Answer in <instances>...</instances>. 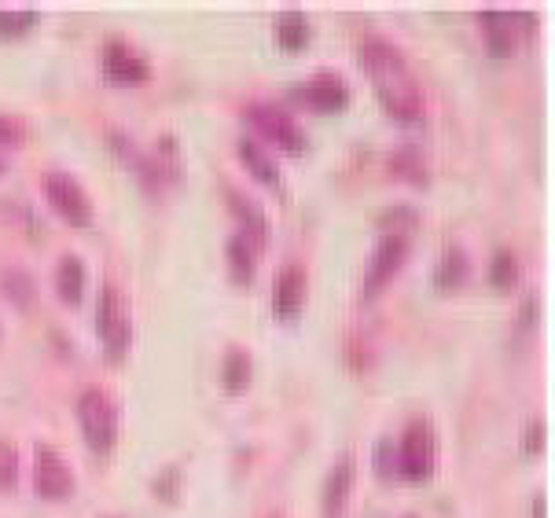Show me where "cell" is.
<instances>
[{
    "instance_id": "1",
    "label": "cell",
    "mask_w": 555,
    "mask_h": 518,
    "mask_svg": "<svg viewBox=\"0 0 555 518\" xmlns=\"http://www.w3.org/2000/svg\"><path fill=\"white\" fill-rule=\"evenodd\" d=\"M357 59H361L364 74L372 78L386 114L397 122H420L423 111H427V96L420 89V78L408 67L405 52L390 37L364 34L361 45H357Z\"/></svg>"
},
{
    "instance_id": "2",
    "label": "cell",
    "mask_w": 555,
    "mask_h": 518,
    "mask_svg": "<svg viewBox=\"0 0 555 518\" xmlns=\"http://www.w3.org/2000/svg\"><path fill=\"white\" fill-rule=\"evenodd\" d=\"M434 456H438V441L434 427L427 419H412L401 438L394 441V474L405 482L420 485L434 474Z\"/></svg>"
},
{
    "instance_id": "3",
    "label": "cell",
    "mask_w": 555,
    "mask_h": 518,
    "mask_svg": "<svg viewBox=\"0 0 555 518\" xmlns=\"http://www.w3.org/2000/svg\"><path fill=\"white\" fill-rule=\"evenodd\" d=\"M96 335H100L107 361H125V353L133 346V316L114 283H103L100 302H96Z\"/></svg>"
},
{
    "instance_id": "4",
    "label": "cell",
    "mask_w": 555,
    "mask_h": 518,
    "mask_svg": "<svg viewBox=\"0 0 555 518\" xmlns=\"http://www.w3.org/2000/svg\"><path fill=\"white\" fill-rule=\"evenodd\" d=\"M74 416H78L81 438L89 441V449L96 456H107L114 449V441H118V412H114L111 397L103 394V390H85L78 397Z\"/></svg>"
},
{
    "instance_id": "5",
    "label": "cell",
    "mask_w": 555,
    "mask_h": 518,
    "mask_svg": "<svg viewBox=\"0 0 555 518\" xmlns=\"http://www.w3.org/2000/svg\"><path fill=\"white\" fill-rule=\"evenodd\" d=\"M41 192H45L48 206L56 210L63 221L78 228H89L96 210H92V199L89 192L78 184V177H70L67 169H48L45 177H41Z\"/></svg>"
},
{
    "instance_id": "6",
    "label": "cell",
    "mask_w": 555,
    "mask_h": 518,
    "mask_svg": "<svg viewBox=\"0 0 555 518\" xmlns=\"http://www.w3.org/2000/svg\"><path fill=\"white\" fill-rule=\"evenodd\" d=\"M408 250H412L408 232H390V236H383V243L372 250L368 269H364V280H361L364 298H379V294H383L386 283L394 280L397 272H401V265L408 261Z\"/></svg>"
},
{
    "instance_id": "7",
    "label": "cell",
    "mask_w": 555,
    "mask_h": 518,
    "mask_svg": "<svg viewBox=\"0 0 555 518\" xmlns=\"http://www.w3.org/2000/svg\"><path fill=\"white\" fill-rule=\"evenodd\" d=\"M247 122L258 129L265 140H272L276 147H284V151H291V155H302L306 151V129L291 118L287 111H280V107H272V103H250L247 107Z\"/></svg>"
},
{
    "instance_id": "8",
    "label": "cell",
    "mask_w": 555,
    "mask_h": 518,
    "mask_svg": "<svg viewBox=\"0 0 555 518\" xmlns=\"http://www.w3.org/2000/svg\"><path fill=\"white\" fill-rule=\"evenodd\" d=\"M34 493L41 500H67L74 493V471H70V463L52 445H45V441L34 449Z\"/></svg>"
},
{
    "instance_id": "9",
    "label": "cell",
    "mask_w": 555,
    "mask_h": 518,
    "mask_svg": "<svg viewBox=\"0 0 555 518\" xmlns=\"http://www.w3.org/2000/svg\"><path fill=\"white\" fill-rule=\"evenodd\" d=\"M306 294H309V283H306V269L291 261L284 269L276 272V283H272V313L280 324H291L302 316L306 309Z\"/></svg>"
},
{
    "instance_id": "10",
    "label": "cell",
    "mask_w": 555,
    "mask_h": 518,
    "mask_svg": "<svg viewBox=\"0 0 555 518\" xmlns=\"http://www.w3.org/2000/svg\"><path fill=\"white\" fill-rule=\"evenodd\" d=\"M103 74L114 85H148L151 81V63L133 45H125L122 37H114L103 45Z\"/></svg>"
},
{
    "instance_id": "11",
    "label": "cell",
    "mask_w": 555,
    "mask_h": 518,
    "mask_svg": "<svg viewBox=\"0 0 555 518\" xmlns=\"http://www.w3.org/2000/svg\"><path fill=\"white\" fill-rule=\"evenodd\" d=\"M107 144H111V151L122 158L125 169H129V173H133V177L144 184V188H151V192L159 188V184H162V169H159V162H155V155H148V151H144L140 144H133V140L122 133V129H107Z\"/></svg>"
},
{
    "instance_id": "12",
    "label": "cell",
    "mask_w": 555,
    "mask_h": 518,
    "mask_svg": "<svg viewBox=\"0 0 555 518\" xmlns=\"http://www.w3.org/2000/svg\"><path fill=\"white\" fill-rule=\"evenodd\" d=\"M298 92H302V100L320 114H335V111H342V107H350V85H346V78L331 74V70L313 74L306 85H298Z\"/></svg>"
},
{
    "instance_id": "13",
    "label": "cell",
    "mask_w": 555,
    "mask_h": 518,
    "mask_svg": "<svg viewBox=\"0 0 555 518\" xmlns=\"http://www.w3.org/2000/svg\"><path fill=\"white\" fill-rule=\"evenodd\" d=\"M225 199L232 203V217L239 221V236H247L254 247H265L269 243V232H272V225H269V214L261 210V203H254L250 195H243L236 188V184H225Z\"/></svg>"
},
{
    "instance_id": "14",
    "label": "cell",
    "mask_w": 555,
    "mask_h": 518,
    "mask_svg": "<svg viewBox=\"0 0 555 518\" xmlns=\"http://www.w3.org/2000/svg\"><path fill=\"white\" fill-rule=\"evenodd\" d=\"M353 478H357V460H353V449H346L331 463L328 482H324V515L328 518H342V511L350 504Z\"/></svg>"
},
{
    "instance_id": "15",
    "label": "cell",
    "mask_w": 555,
    "mask_h": 518,
    "mask_svg": "<svg viewBox=\"0 0 555 518\" xmlns=\"http://www.w3.org/2000/svg\"><path fill=\"white\" fill-rule=\"evenodd\" d=\"M478 26H482V37H486V48L489 56H511V48H515V12H478Z\"/></svg>"
},
{
    "instance_id": "16",
    "label": "cell",
    "mask_w": 555,
    "mask_h": 518,
    "mask_svg": "<svg viewBox=\"0 0 555 518\" xmlns=\"http://www.w3.org/2000/svg\"><path fill=\"white\" fill-rule=\"evenodd\" d=\"M236 155H239V162H243V169L247 173H254L265 188H272V192H280V166H276V158L265 151L261 144H254L250 136H243L236 144Z\"/></svg>"
},
{
    "instance_id": "17",
    "label": "cell",
    "mask_w": 555,
    "mask_h": 518,
    "mask_svg": "<svg viewBox=\"0 0 555 518\" xmlns=\"http://www.w3.org/2000/svg\"><path fill=\"white\" fill-rule=\"evenodd\" d=\"M56 294L63 305H81L85 298V261L78 254H63L56 265Z\"/></svg>"
},
{
    "instance_id": "18",
    "label": "cell",
    "mask_w": 555,
    "mask_h": 518,
    "mask_svg": "<svg viewBox=\"0 0 555 518\" xmlns=\"http://www.w3.org/2000/svg\"><path fill=\"white\" fill-rule=\"evenodd\" d=\"M276 41L284 52H302L309 48L313 41V23H309L306 12H298V8H287V12L276 15Z\"/></svg>"
},
{
    "instance_id": "19",
    "label": "cell",
    "mask_w": 555,
    "mask_h": 518,
    "mask_svg": "<svg viewBox=\"0 0 555 518\" xmlns=\"http://www.w3.org/2000/svg\"><path fill=\"white\" fill-rule=\"evenodd\" d=\"M467 272H471V258H467L464 247H445L442 258H438V265H434L431 272V283L438 287V291H456L460 283L467 280Z\"/></svg>"
},
{
    "instance_id": "20",
    "label": "cell",
    "mask_w": 555,
    "mask_h": 518,
    "mask_svg": "<svg viewBox=\"0 0 555 518\" xmlns=\"http://www.w3.org/2000/svg\"><path fill=\"white\" fill-rule=\"evenodd\" d=\"M254 243H250L247 236H239V232H232V236L225 239V265L228 272H232V280L239 283V287H247L250 280H254Z\"/></svg>"
},
{
    "instance_id": "21",
    "label": "cell",
    "mask_w": 555,
    "mask_h": 518,
    "mask_svg": "<svg viewBox=\"0 0 555 518\" xmlns=\"http://www.w3.org/2000/svg\"><path fill=\"white\" fill-rule=\"evenodd\" d=\"M0 294L15 305V309H34L37 302V280L26 269L12 265V269L0 272Z\"/></svg>"
},
{
    "instance_id": "22",
    "label": "cell",
    "mask_w": 555,
    "mask_h": 518,
    "mask_svg": "<svg viewBox=\"0 0 555 518\" xmlns=\"http://www.w3.org/2000/svg\"><path fill=\"white\" fill-rule=\"evenodd\" d=\"M254 379V364H250V353L232 346L225 353V361H221V386H225V394H243Z\"/></svg>"
},
{
    "instance_id": "23",
    "label": "cell",
    "mask_w": 555,
    "mask_h": 518,
    "mask_svg": "<svg viewBox=\"0 0 555 518\" xmlns=\"http://www.w3.org/2000/svg\"><path fill=\"white\" fill-rule=\"evenodd\" d=\"M151 493H155V500H162V504H177L184 493V471L177 467V463H170V467H162L155 478H151Z\"/></svg>"
},
{
    "instance_id": "24",
    "label": "cell",
    "mask_w": 555,
    "mask_h": 518,
    "mask_svg": "<svg viewBox=\"0 0 555 518\" xmlns=\"http://www.w3.org/2000/svg\"><path fill=\"white\" fill-rule=\"evenodd\" d=\"M41 23V12L34 8H0V37H26Z\"/></svg>"
},
{
    "instance_id": "25",
    "label": "cell",
    "mask_w": 555,
    "mask_h": 518,
    "mask_svg": "<svg viewBox=\"0 0 555 518\" xmlns=\"http://www.w3.org/2000/svg\"><path fill=\"white\" fill-rule=\"evenodd\" d=\"M390 173H401L408 181H423L427 177V162H423V151L420 147H397L394 155H390Z\"/></svg>"
},
{
    "instance_id": "26",
    "label": "cell",
    "mask_w": 555,
    "mask_h": 518,
    "mask_svg": "<svg viewBox=\"0 0 555 518\" xmlns=\"http://www.w3.org/2000/svg\"><path fill=\"white\" fill-rule=\"evenodd\" d=\"M515 280H519V258L511 250H497L489 261V283L497 291H508V287H515Z\"/></svg>"
},
{
    "instance_id": "27",
    "label": "cell",
    "mask_w": 555,
    "mask_h": 518,
    "mask_svg": "<svg viewBox=\"0 0 555 518\" xmlns=\"http://www.w3.org/2000/svg\"><path fill=\"white\" fill-rule=\"evenodd\" d=\"M19 482V452L12 441L0 438V489H15Z\"/></svg>"
},
{
    "instance_id": "28",
    "label": "cell",
    "mask_w": 555,
    "mask_h": 518,
    "mask_svg": "<svg viewBox=\"0 0 555 518\" xmlns=\"http://www.w3.org/2000/svg\"><path fill=\"white\" fill-rule=\"evenodd\" d=\"M26 140V125L12 114H0V147H15Z\"/></svg>"
},
{
    "instance_id": "29",
    "label": "cell",
    "mask_w": 555,
    "mask_h": 518,
    "mask_svg": "<svg viewBox=\"0 0 555 518\" xmlns=\"http://www.w3.org/2000/svg\"><path fill=\"white\" fill-rule=\"evenodd\" d=\"M533 324H537V294H526L522 313H515V331H533Z\"/></svg>"
},
{
    "instance_id": "30",
    "label": "cell",
    "mask_w": 555,
    "mask_h": 518,
    "mask_svg": "<svg viewBox=\"0 0 555 518\" xmlns=\"http://www.w3.org/2000/svg\"><path fill=\"white\" fill-rule=\"evenodd\" d=\"M522 449H526V456H537V452L544 449V423L541 419H533L530 427H526V445H522Z\"/></svg>"
},
{
    "instance_id": "31",
    "label": "cell",
    "mask_w": 555,
    "mask_h": 518,
    "mask_svg": "<svg viewBox=\"0 0 555 518\" xmlns=\"http://www.w3.org/2000/svg\"><path fill=\"white\" fill-rule=\"evenodd\" d=\"M379 471L383 478H394V438L379 441Z\"/></svg>"
},
{
    "instance_id": "32",
    "label": "cell",
    "mask_w": 555,
    "mask_h": 518,
    "mask_svg": "<svg viewBox=\"0 0 555 518\" xmlns=\"http://www.w3.org/2000/svg\"><path fill=\"white\" fill-rule=\"evenodd\" d=\"M533 518H544V496H533Z\"/></svg>"
},
{
    "instance_id": "33",
    "label": "cell",
    "mask_w": 555,
    "mask_h": 518,
    "mask_svg": "<svg viewBox=\"0 0 555 518\" xmlns=\"http://www.w3.org/2000/svg\"><path fill=\"white\" fill-rule=\"evenodd\" d=\"M265 518H284V515H280V511H272V515H265Z\"/></svg>"
},
{
    "instance_id": "34",
    "label": "cell",
    "mask_w": 555,
    "mask_h": 518,
    "mask_svg": "<svg viewBox=\"0 0 555 518\" xmlns=\"http://www.w3.org/2000/svg\"><path fill=\"white\" fill-rule=\"evenodd\" d=\"M0 173H4V158H0Z\"/></svg>"
},
{
    "instance_id": "35",
    "label": "cell",
    "mask_w": 555,
    "mask_h": 518,
    "mask_svg": "<svg viewBox=\"0 0 555 518\" xmlns=\"http://www.w3.org/2000/svg\"><path fill=\"white\" fill-rule=\"evenodd\" d=\"M401 518H416V515H401Z\"/></svg>"
},
{
    "instance_id": "36",
    "label": "cell",
    "mask_w": 555,
    "mask_h": 518,
    "mask_svg": "<svg viewBox=\"0 0 555 518\" xmlns=\"http://www.w3.org/2000/svg\"><path fill=\"white\" fill-rule=\"evenodd\" d=\"M0 335H4V327H0Z\"/></svg>"
}]
</instances>
